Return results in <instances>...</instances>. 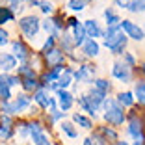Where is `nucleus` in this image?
Segmentation results:
<instances>
[{"instance_id": "nucleus-45", "label": "nucleus", "mask_w": 145, "mask_h": 145, "mask_svg": "<svg viewBox=\"0 0 145 145\" xmlns=\"http://www.w3.org/2000/svg\"><path fill=\"white\" fill-rule=\"evenodd\" d=\"M117 145H128L127 141H117Z\"/></svg>"}, {"instance_id": "nucleus-43", "label": "nucleus", "mask_w": 145, "mask_h": 145, "mask_svg": "<svg viewBox=\"0 0 145 145\" xmlns=\"http://www.w3.org/2000/svg\"><path fill=\"white\" fill-rule=\"evenodd\" d=\"M84 145H93V140H91V138H86V140H84Z\"/></svg>"}, {"instance_id": "nucleus-36", "label": "nucleus", "mask_w": 145, "mask_h": 145, "mask_svg": "<svg viewBox=\"0 0 145 145\" xmlns=\"http://www.w3.org/2000/svg\"><path fill=\"white\" fill-rule=\"evenodd\" d=\"M39 8H41L43 13H52L54 11V6H52V2H47V0H43V2H39Z\"/></svg>"}, {"instance_id": "nucleus-47", "label": "nucleus", "mask_w": 145, "mask_h": 145, "mask_svg": "<svg viewBox=\"0 0 145 145\" xmlns=\"http://www.w3.org/2000/svg\"><path fill=\"white\" fill-rule=\"evenodd\" d=\"M141 30H143V34H145V26H143V28H141Z\"/></svg>"}, {"instance_id": "nucleus-16", "label": "nucleus", "mask_w": 145, "mask_h": 145, "mask_svg": "<svg viewBox=\"0 0 145 145\" xmlns=\"http://www.w3.org/2000/svg\"><path fill=\"white\" fill-rule=\"evenodd\" d=\"M45 60H47L52 67H54V65H61V61H63V52L54 47L52 50H48L47 54H45Z\"/></svg>"}, {"instance_id": "nucleus-27", "label": "nucleus", "mask_w": 145, "mask_h": 145, "mask_svg": "<svg viewBox=\"0 0 145 145\" xmlns=\"http://www.w3.org/2000/svg\"><path fill=\"white\" fill-rule=\"evenodd\" d=\"M93 86H95V89H99V91H103V93H108L110 91V82L108 80H104V78H97V80H93Z\"/></svg>"}, {"instance_id": "nucleus-19", "label": "nucleus", "mask_w": 145, "mask_h": 145, "mask_svg": "<svg viewBox=\"0 0 145 145\" xmlns=\"http://www.w3.org/2000/svg\"><path fill=\"white\" fill-rule=\"evenodd\" d=\"M104 19H106V26L108 28H112V26H119V22H121V17L112 8L104 9Z\"/></svg>"}, {"instance_id": "nucleus-26", "label": "nucleus", "mask_w": 145, "mask_h": 145, "mask_svg": "<svg viewBox=\"0 0 145 145\" xmlns=\"http://www.w3.org/2000/svg\"><path fill=\"white\" fill-rule=\"evenodd\" d=\"M21 84L26 91H35L39 88V82L35 78H21Z\"/></svg>"}, {"instance_id": "nucleus-18", "label": "nucleus", "mask_w": 145, "mask_h": 145, "mask_svg": "<svg viewBox=\"0 0 145 145\" xmlns=\"http://www.w3.org/2000/svg\"><path fill=\"white\" fill-rule=\"evenodd\" d=\"M71 80H72V71H71V69H63V71H61V74L58 76V80H56L58 89H65V88L71 84Z\"/></svg>"}, {"instance_id": "nucleus-3", "label": "nucleus", "mask_w": 145, "mask_h": 145, "mask_svg": "<svg viewBox=\"0 0 145 145\" xmlns=\"http://www.w3.org/2000/svg\"><path fill=\"white\" fill-rule=\"evenodd\" d=\"M19 28L28 39H34L37 35L39 28H41V22H39V19L35 15H26V17H22L19 21Z\"/></svg>"}, {"instance_id": "nucleus-11", "label": "nucleus", "mask_w": 145, "mask_h": 145, "mask_svg": "<svg viewBox=\"0 0 145 145\" xmlns=\"http://www.w3.org/2000/svg\"><path fill=\"white\" fill-rule=\"evenodd\" d=\"M58 103H60V110L65 114L67 110H71L72 103H74V99H72V95L69 93V91H65V89H58Z\"/></svg>"}, {"instance_id": "nucleus-29", "label": "nucleus", "mask_w": 145, "mask_h": 145, "mask_svg": "<svg viewBox=\"0 0 145 145\" xmlns=\"http://www.w3.org/2000/svg\"><path fill=\"white\" fill-rule=\"evenodd\" d=\"M17 71L22 78H35V71L28 65H21V67H17Z\"/></svg>"}, {"instance_id": "nucleus-1", "label": "nucleus", "mask_w": 145, "mask_h": 145, "mask_svg": "<svg viewBox=\"0 0 145 145\" xmlns=\"http://www.w3.org/2000/svg\"><path fill=\"white\" fill-rule=\"evenodd\" d=\"M127 41L128 37L121 32L119 26H112L104 34V47L110 48L112 54H123V50L127 48Z\"/></svg>"}, {"instance_id": "nucleus-34", "label": "nucleus", "mask_w": 145, "mask_h": 145, "mask_svg": "<svg viewBox=\"0 0 145 145\" xmlns=\"http://www.w3.org/2000/svg\"><path fill=\"white\" fill-rule=\"evenodd\" d=\"M8 2V9L9 11H21L22 9V0H6Z\"/></svg>"}, {"instance_id": "nucleus-40", "label": "nucleus", "mask_w": 145, "mask_h": 145, "mask_svg": "<svg viewBox=\"0 0 145 145\" xmlns=\"http://www.w3.org/2000/svg\"><path fill=\"white\" fill-rule=\"evenodd\" d=\"M8 37H9V34L4 30V28H0V47H4L6 43H8Z\"/></svg>"}, {"instance_id": "nucleus-20", "label": "nucleus", "mask_w": 145, "mask_h": 145, "mask_svg": "<svg viewBox=\"0 0 145 145\" xmlns=\"http://www.w3.org/2000/svg\"><path fill=\"white\" fill-rule=\"evenodd\" d=\"M115 103L119 104L121 108L123 106H132L134 104V95L130 93V91H123V93L117 95V101H115Z\"/></svg>"}, {"instance_id": "nucleus-23", "label": "nucleus", "mask_w": 145, "mask_h": 145, "mask_svg": "<svg viewBox=\"0 0 145 145\" xmlns=\"http://www.w3.org/2000/svg\"><path fill=\"white\" fill-rule=\"evenodd\" d=\"M132 13H145V0H130L128 8Z\"/></svg>"}, {"instance_id": "nucleus-42", "label": "nucleus", "mask_w": 145, "mask_h": 145, "mask_svg": "<svg viewBox=\"0 0 145 145\" xmlns=\"http://www.w3.org/2000/svg\"><path fill=\"white\" fill-rule=\"evenodd\" d=\"M114 2L119 6V8H128V2H130V0H114Z\"/></svg>"}, {"instance_id": "nucleus-15", "label": "nucleus", "mask_w": 145, "mask_h": 145, "mask_svg": "<svg viewBox=\"0 0 145 145\" xmlns=\"http://www.w3.org/2000/svg\"><path fill=\"white\" fill-rule=\"evenodd\" d=\"M82 50H84V54L88 56V58H93V56L99 54L101 47H99V43L95 41V39H86V41L82 43Z\"/></svg>"}, {"instance_id": "nucleus-17", "label": "nucleus", "mask_w": 145, "mask_h": 145, "mask_svg": "<svg viewBox=\"0 0 145 145\" xmlns=\"http://www.w3.org/2000/svg\"><path fill=\"white\" fill-rule=\"evenodd\" d=\"M78 106H80L84 112H88L89 115H93V117H95V114L99 112V106H95V104L91 103L89 99H88V95H82V97H78Z\"/></svg>"}, {"instance_id": "nucleus-9", "label": "nucleus", "mask_w": 145, "mask_h": 145, "mask_svg": "<svg viewBox=\"0 0 145 145\" xmlns=\"http://www.w3.org/2000/svg\"><path fill=\"white\" fill-rule=\"evenodd\" d=\"M84 24V32H86V37L88 39H95V37H103L104 35V32H103V28L99 26V22L95 21H86V22H82Z\"/></svg>"}, {"instance_id": "nucleus-22", "label": "nucleus", "mask_w": 145, "mask_h": 145, "mask_svg": "<svg viewBox=\"0 0 145 145\" xmlns=\"http://www.w3.org/2000/svg\"><path fill=\"white\" fill-rule=\"evenodd\" d=\"M0 99L8 103L9 99H11V89L8 88V84L4 82V74H0Z\"/></svg>"}, {"instance_id": "nucleus-32", "label": "nucleus", "mask_w": 145, "mask_h": 145, "mask_svg": "<svg viewBox=\"0 0 145 145\" xmlns=\"http://www.w3.org/2000/svg\"><path fill=\"white\" fill-rule=\"evenodd\" d=\"M11 136H13V128L8 127V125H2V127H0V141L9 140Z\"/></svg>"}, {"instance_id": "nucleus-33", "label": "nucleus", "mask_w": 145, "mask_h": 145, "mask_svg": "<svg viewBox=\"0 0 145 145\" xmlns=\"http://www.w3.org/2000/svg\"><path fill=\"white\" fill-rule=\"evenodd\" d=\"M61 45H63V50L65 52H71L72 48H74V43H72L71 35H67V34H63V37H61Z\"/></svg>"}, {"instance_id": "nucleus-39", "label": "nucleus", "mask_w": 145, "mask_h": 145, "mask_svg": "<svg viewBox=\"0 0 145 145\" xmlns=\"http://www.w3.org/2000/svg\"><path fill=\"white\" fill-rule=\"evenodd\" d=\"M50 117H52V121H58V119H61V117H65V114L61 110H50Z\"/></svg>"}, {"instance_id": "nucleus-21", "label": "nucleus", "mask_w": 145, "mask_h": 145, "mask_svg": "<svg viewBox=\"0 0 145 145\" xmlns=\"http://www.w3.org/2000/svg\"><path fill=\"white\" fill-rule=\"evenodd\" d=\"M88 99H89V101L95 104V106H99V108H101L103 101L106 99V93H103V91H99V89H95V88H93V89H91L89 93H88Z\"/></svg>"}, {"instance_id": "nucleus-28", "label": "nucleus", "mask_w": 145, "mask_h": 145, "mask_svg": "<svg viewBox=\"0 0 145 145\" xmlns=\"http://www.w3.org/2000/svg\"><path fill=\"white\" fill-rule=\"evenodd\" d=\"M60 127H61V130H63V132L67 134L69 138H78V130H76L74 127H72L71 123H67V121H63V123H61Z\"/></svg>"}, {"instance_id": "nucleus-4", "label": "nucleus", "mask_w": 145, "mask_h": 145, "mask_svg": "<svg viewBox=\"0 0 145 145\" xmlns=\"http://www.w3.org/2000/svg\"><path fill=\"white\" fill-rule=\"evenodd\" d=\"M32 99L28 97V95H19L13 103H4L2 104V112H4L6 115H13V114H19V112L26 110V108L30 106Z\"/></svg>"}, {"instance_id": "nucleus-8", "label": "nucleus", "mask_w": 145, "mask_h": 145, "mask_svg": "<svg viewBox=\"0 0 145 145\" xmlns=\"http://www.w3.org/2000/svg\"><path fill=\"white\" fill-rule=\"evenodd\" d=\"M93 72L95 69L89 67V65H80L76 71L72 72V76L76 78L78 82H84V84H91L93 82Z\"/></svg>"}, {"instance_id": "nucleus-10", "label": "nucleus", "mask_w": 145, "mask_h": 145, "mask_svg": "<svg viewBox=\"0 0 145 145\" xmlns=\"http://www.w3.org/2000/svg\"><path fill=\"white\" fill-rule=\"evenodd\" d=\"M0 69L8 74L9 71H13V69H17V58L13 54H6V52H2L0 54Z\"/></svg>"}, {"instance_id": "nucleus-38", "label": "nucleus", "mask_w": 145, "mask_h": 145, "mask_svg": "<svg viewBox=\"0 0 145 145\" xmlns=\"http://www.w3.org/2000/svg\"><path fill=\"white\" fill-rule=\"evenodd\" d=\"M123 63H127L128 67H132V65H136V58L130 52H123Z\"/></svg>"}, {"instance_id": "nucleus-24", "label": "nucleus", "mask_w": 145, "mask_h": 145, "mask_svg": "<svg viewBox=\"0 0 145 145\" xmlns=\"http://www.w3.org/2000/svg\"><path fill=\"white\" fill-rule=\"evenodd\" d=\"M134 99H138V103L145 104V82H138L134 88Z\"/></svg>"}, {"instance_id": "nucleus-7", "label": "nucleus", "mask_w": 145, "mask_h": 145, "mask_svg": "<svg viewBox=\"0 0 145 145\" xmlns=\"http://www.w3.org/2000/svg\"><path fill=\"white\" fill-rule=\"evenodd\" d=\"M112 74H114V78H117L121 82H128L130 80V67L123 61H115L114 67H112Z\"/></svg>"}, {"instance_id": "nucleus-14", "label": "nucleus", "mask_w": 145, "mask_h": 145, "mask_svg": "<svg viewBox=\"0 0 145 145\" xmlns=\"http://www.w3.org/2000/svg\"><path fill=\"white\" fill-rule=\"evenodd\" d=\"M34 101L39 104L41 108H48V101H50V97H48V89L47 88H37V89L34 91Z\"/></svg>"}, {"instance_id": "nucleus-37", "label": "nucleus", "mask_w": 145, "mask_h": 145, "mask_svg": "<svg viewBox=\"0 0 145 145\" xmlns=\"http://www.w3.org/2000/svg\"><path fill=\"white\" fill-rule=\"evenodd\" d=\"M101 132H103L106 138H110V140H117V132L112 130L110 127H101Z\"/></svg>"}, {"instance_id": "nucleus-46", "label": "nucleus", "mask_w": 145, "mask_h": 145, "mask_svg": "<svg viewBox=\"0 0 145 145\" xmlns=\"http://www.w3.org/2000/svg\"><path fill=\"white\" fill-rule=\"evenodd\" d=\"M141 72H143V74H145V63L141 65Z\"/></svg>"}, {"instance_id": "nucleus-2", "label": "nucleus", "mask_w": 145, "mask_h": 145, "mask_svg": "<svg viewBox=\"0 0 145 145\" xmlns=\"http://www.w3.org/2000/svg\"><path fill=\"white\" fill-rule=\"evenodd\" d=\"M101 106H103V110L106 112V114H104V119H106L110 125L119 127V125L125 123V119H127V117H125V112H123V108L115 103L114 99H108L106 97L103 101V104H101Z\"/></svg>"}, {"instance_id": "nucleus-25", "label": "nucleus", "mask_w": 145, "mask_h": 145, "mask_svg": "<svg viewBox=\"0 0 145 145\" xmlns=\"http://www.w3.org/2000/svg\"><path fill=\"white\" fill-rule=\"evenodd\" d=\"M72 121H74L76 125H80L82 128H88V130L93 127V123H91L89 117H84V115H80V114H74V115H72Z\"/></svg>"}, {"instance_id": "nucleus-6", "label": "nucleus", "mask_w": 145, "mask_h": 145, "mask_svg": "<svg viewBox=\"0 0 145 145\" xmlns=\"http://www.w3.org/2000/svg\"><path fill=\"white\" fill-rule=\"evenodd\" d=\"M128 134L134 138V140H141L145 141V134H143V121L136 115H130V121H128Z\"/></svg>"}, {"instance_id": "nucleus-31", "label": "nucleus", "mask_w": 145, "mask_h": 145, "mask_svg": "<svg viewBox=\"0 0 145 145\" xmlns=\"http://www.w3.org/2000/svg\"><path fill=\"white\" fill-rule=\"evenodd\" d=\"M13 15L11 11H9L8 8H0V24H4V22H9V21H13Z\"/></svg>"}, {"instance_id": "nucleus-5", "label": "nucleus", "mask_w": 145, "mask_h": 145, "mask_svg": "<svg viewBox=\"0 0 145 145\" xmlns=\"http://www.w3.org/2000/svg\"><path fill=\"white\" fill-rule=\"evenodd\" d=\"M119 28H121V32H123L127 37H132V39H136V41H141V39L145 37L141 26H138L136 22L128 21V19H125V21L119 22Z\"/></svg>"}, {"instance_id": "nucleus-30", "label": "nucleus", "mask_w": 145, "mask_h": 145, "mask_svg": "<svg viewBox=\"0 0 145 145\" xmlns=\"http://www.w3.org/2000/svg\"><path fill=\"white\" fill-rule=\"evenodd\" d=\"M67 8L71 11H82L86 8V2L84 0H67Z\"/></svg>"}, {"instance_id": "nucleus-13", "label": "nucleus", "mask_w": 145, "mask_h": 145, "mask_svg": "<svg viewBox=\"0 0 145 145\" xmlns=\"http://www.w3.org/2000/svg\"><path fill=\"white\" fill-rule=\"evenodd\" d=\"M11 50H13V56L15 58H19V61H26L28 60V48H26V45L22 41H13L11 43Z\"/></svg>"}, {"instance_id": "nucleus-41", "label": "nucleus", "mask_w": 145, "mask_h": 145, "mask_svg": "<svg viewBox=\"0 0 145 145\" xmlns=\"http://www.w3.org/2000/svg\"><path fill=\"white\" fill-rule=\"evenodd\" d=\"M50 22L54 24V28H56L58 32H60V28L63 26V22H61V17H52V19H50Z\"/></svg>"}, {"instance_id": "nucleus-35", "label": "nucleus", "mask_w": 145, "mask_h": 145, "mask_svg": "<svg viewBox=\"0 0 145 145\" xmlns=\"http://www.w3.org/2000/svg\"><path fill=\"white\" fill-rule=\"evenodd\" d=\"M54 45H56V37H52V35H48L47 37V41H45V45H43V54H47L48 50H52L54 48Z\"/></svg>"}, {"instance_id": "nucleus-12", "label": "nucleus", "mask_w": 145, "mask_h": 145, "mask_svg": "<svg viewBox=\"0 0 145 145\" xmlns=\"http://www.w3.org/2000/svg\"><path fill=\"white\" fill-rule=\"evenodd\" d=\"M72 43H74V47H82V43L86 41V32H84V24L82 22H74L72 26Z\"/></svg>"}, {"instance_id": "nucleus-44", "label": "nucleus", "mask_w": 145, "mask_h": 145, "mask_svg": "<svg viewBox=\"0 0 145 145\" xmlns=\"http://www.w3.org/2000/svg\"><path fill=\"white\" fill-rule=\"evenodd\" d=\"M26 2H30L32 6H37V4H39V0H26Z\"/></svg>"}]
</instances>
